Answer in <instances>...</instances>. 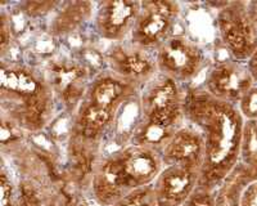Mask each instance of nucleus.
<instances>
[{
    "label": "nucleus",
    "instance_id": "obj_1",
    "mask_svg": "<svg viewBox=\"0 0 257 206\" xmlns=\"http://www.w3.org/2000/svg\"><path fill=\"white\" fill-rule=\"evenodd\" d=\"M184 118L198 128L205 142V157L197 187L215 191L237 166L243 116L233 103L212 97L206 89L184 93Z\"/></svg>",
    "mask_w": 257,
    "mask_h": 206
},
{
    "label": "nucleus",
    "instance_id": "obj_2",
    "mask_svg": "<svg viewBox=\"0 0 257 206\" xmlns=\"http://www.w3.org/2000/svg\"><path fill=\"white\" fill-rule=\"evenodd\" d=\"M56 95L44 74L17 62L2 63L3 116L29 132L44 129L54 115Z\"/></svg>",
    "mask_w": 257,
    "mask_h": 206
},
{
    "label": "nucleus",
    "instance_id": "obj_3",
    "mask_svg": "<svg viewBox=\"0 0 257 206\" xmlns=\"http://www.w3.org/2000/svg\"><path fill=\"white\" fill-rule=\"evenodd\" d=\"M138 86L114 76L112 72L98 75L76 110L72 137L96 144L103 133L116 120L118 111L137 93Z\"/></svg>",
    "mask_w": 257,
    "mask_h": 206
},
{
    "label": "nucleus",
    "instance_id": "obj_4",
    "mask_svg": "<svg viewBox=\"0 0 257 206\" xmlns=\"http://www.w3.org/2000/svg\"><path fill=\"white\" fill-rule=\"evenodd\" d=\"M184 93L179 82L158 72L144 85L141 98L142 119L146 123L178 130L184 118Z\"/></svg>",
    "mask_w": 257,
    "mask_h": 206
},
{
    "label": "nucleus",
    "instance_id": "obj_5",
    "mask_svg": "<svg viewBox=\"0 0 257 206\" xmlns=\"http://www.w3.org/2000/svg\"><path fill=\"white\" fill-rule=\"evenodd\" d=\"M220 38L235 61H248L257 49V25L247 4L225 3L217 15Z\"/></svg>",
    "mask_w": 257,
    "mask_h": 206
},
{
    "label": "nucleus",
    "instance_id": "obj_6",
    "mask_svg": "<svg viewBox=\"0 0 257 206\" xmlns=\"http://www.w3.org/2000/svg\"><path fill=\"white\" fill-rule=\"evenodd\" d=\"M180 7L170 0L142 2L141 15L130 35V43L146 49L157 50L171 35Z\"/></svg>",
    "mask_w": 257,
    "mask_h": 206
},
{
    "label": "nucleus",
    "instance_id": "obj_7",
    "mask_svg": "<svg viewBox=\"0 0 257 206\" xmlns=\"http://www.w3.org/2000/svg\"><path fill=\"white\" fill-rule=\"evenodd\" d=\"M109 72L133 85H146L158 74L157 50L118 43L107 54Z\"/></svg>",
    "mask_w": 257,
    "mask_h": 206
},
{
    "label": "nucleus",
    "instance_id": "obj_8",
    "mask_svg": "<svg viewBox=\"0 0 257 206\" xmlns=\"http://www.w3.org/2000/svg\"><path fill=\"white\" fill-rule=\"evenodd\" d=\"M202 66V50L184 36H170L157 49L158 72L178 82L189 81L196 77Z\"/></svg>",
    "mask_w": 257,
    "mask_h": 206
},
{
    "label": "nucleus",
    "instance_id": "obj_9",
    "mask_svg": "<svg viewBox=\"0 0 257 206\" xmlns=\"http://www.w3.org/2000/svg\"><path fill=\"white\" fill-rule=\"evenodd\" d=\"M45 77L52 86L56 99L67 111H76L90 84L88 70L81 63L71 59L50 61Z\"/></svg>",
    "mask_w": 257,
    "mask_h": 206
},
{
    "label": "nucleus",
    "instance_id": "obj_10",
    "mask_svg": "<svg viewBox=\"0 0 257 206\" xmlns=\"http://www.w3.org/2000/svg\"><path fill=\"white\" fill-rule=\"evenodd\" d=\"M93 193L100 205L112 206L137 189L125 166L120 151L96 162L93 169Z\"/></svg>",
    "mask_w": 257,
    "mask_h": 206
},
{
    "label": "nucleus",
    "instance_id": "obj_11",
    "mask_svg": "<svg viewBox=\"0 0 257 206\" xmlns=\"http://www.w3.org/2000/svg\"><path fill=\"white\" fill-rule=\"evenodd\" d=\"M141 11L142 3L134 0L100 2L94 18L96 33L100 38L121 43L132 35Z\"/></svg>",
    "mask_w": 257,
    "mask_h": 206
},
{
    "label": "nucleus",
    "instance_id": "obj_12",
    "mask_svg": "<svg viewBox=\"0 0 257 206\" xmlns=\"http://www.w3.org/2000/svg\"><path fill=\"white\" fill-rule=\"evenodd\" d=\"M253 84L248 68L237 61L216 63L206 77V90L212 97L224 102H239Z\"/></svg>",
    "mask_w": 257,
    "mask_h": 206
},
{
    "label": "nucleus",
    "instance_id": "obj_13",
    "mask_svg": "<svg viewBox=\"0 0 257 206\" xmlns=\"http://www.w3.org/2000/svg\"><path fill=\"white\" fill-rule=\"evenodd\" d=\"M199 171L183 165L165 166L153 183L158 206H183L197 188Z\"/></svg>",
    "mask_w": 257,
    "mask_h": 206
},
{
    "label": "nucleus",
    "instance_id": "obj_14",
    "mask_svg": "<svg viewBox=\"0 0 257 206\" xmlns=\"http://www.w3.org/2000/svg\"><path fill=\"white\" fill-rule=\"evenodd\" d=\"M161 156L165 166L183 165L201 171L205 157V142L201 133L189 127H181L167 142Z\"/></svg>",
    "mask_w": 257,
    "mask_h": 206
},
{
    "label": "nucleus",
    "instance_id": "obj_15",
    "mask_svg": "<svg viewBox=\"0 0 257 206\" xmlns=\"http://www.w3.org/2000/svg\"><path fill=\"white\" fill-rule=\"evenodd\" d=\"M94 11L91 2H68L62 6L50 24L49 33L54 36H64L75 33L90 20Z\"/></svg>",
    "mask_w": 257,
    "mask_h": 206
},
{
    "label": "nucleus",
    "instance_id": "obj_16",
    "mask_svg": "<svg viewBox=\"0 0 257 206\" xmlns=\"http://www.w3.org/2000/svg\"><path fill=\"white\" fill-rule=\"evenodd\" d=\"M235 169L249 183L257 180V120H247L243 125L239 156Z\"/></svg>",
    "mask_w": 257,
    "mask_h": 206
},
{
    "label": "nucleus",
    "instance_id": "obj_17",
    "mask_svg": "<svg viewBox=\"0 0 257 206\" xmlns=\"http://www.w3.org/2000/svg\"><path fill=\"white\" fill-rule=\"evenodd\" d=\"M248 183L240 171L234 168L226 179L217 187L213 206H239L242 192Z\"/></svg>",
    "mask_w": 257,
    "mask_h": 206
},
{
    "label": "nucleus",
    "instance_id": "obj_18",
    "mask_svg": "<svg viewBox=\"0 0 257 206\" xmlns=\"http://www.w3.org/2000/svg\"><path fill=\"white\" fill-rule=\"evenodd\" d=\"M112 206H158L153 184L134 189Z\"/></svg>",
    "mask_w": 257,
    "mask_h": 206
},
{
    "label": "nucleus",
    "instance_id": "obj_19",
    "mask_svg": "<svg viewBox=\"0 0 257 206\" xmlns=\"http://www.w3.org/2000/svg\"><path fill=\"white\" fill-rule=\"evenodd\" d=\"M239 112L247 120H257V86H252L240 98Z\"/></svg>",
    "mask_w": 257,
    "mask_h": 206
},
{
    "label": "nucleus",
    "instance_id": "obj_20",
    "mask_svg": "<svg viewBox=\"0 0 257 206\" xmlns=\"http://www.w3.org/2000/svg\"><path fill=\"white\" fill-rule=\"evenodd\" d=\"M213 203H215V191L197 187L185 200L183 206H213Z\"/></svg>",
    "mask_w": 257,
    "mask_h": 206
},
{
    "label": "nucleus",
    "instance_id": "obj_21",
    "mask_svg": "<svg viewBox=\"0 0 257 206\" xmlns=\"http://www.w3.org/2000/svg\"><path fill=\"white\" fill-rule=\"evenodd\" d=\"M58 6L57 2H26L22 4V9L30 17H40L47 15Z\"/></svg>",
    "mask_w": 257,
    "mask_h": 206
},
{
    "label": "nucleus",
    "instance_id": "obj_22",
    "mask_svg": "<svg viewBox=\"0 0 257 206\" xmlns=\"http://www.w3.org/2000/svg\"><path fill=\"white\" fill-rule=\"evenodd\" d=\"M2 206H18L15 187L7 175L6 170H2Z\"/></svg>",
    "mask_w": 257,
    "mask_h": 206
},
{
    "label": "nucleus",
    "instance_id": "obj_23",
    "mask_svg": "<svg viewBox=\"0 0 257 206\" xmlns=\"http://www.w3.org/2000/svg\"><path fill=\"white\" fill-rule=\"evenodd\" d=\"M12 41V30H11V24H9L7 13L2 12L0 16V50H2V57L7 54V50L11 47Z\"/></svg>",
    "mask_w": 257,
    "mask_h": 206
},
{
    "label": "nucleus",
    "instance_id": "obj_24",
    "mask_svg": "<svg viewBox=\"0 0 257 206\" xmlns=\"http://www.w3.org/2000/svg\"><path fill=\"white\" fill-rule=\"evenodd\" d=\"M239 206H257V180L245 185L242 192Z\"/></svg>",
    "mask_w": 257,
    "mask_h": 206
},
{
    "label": "nucleus",
    "instance_id": "obj_25",
    "mask_svg": "<svg viewBox=\"0 0 257 206\" xmlns=\"http://www.w3.org/2000/svg\"><path fill=\"white\" fill-rule=\"evenodd\" d=\"M247 68H248L249 74H251L253 81H257V49L254 50V53L252 54L251 58L248 59Z\"/></svg>",
    "mask_w": 257,
    "mask_h": 206
},
{
    "label": "nucleus",
    "instance_id": "obj_26",
    "mask_svg": "<svg viewBox=\"0 0 257 206\" xmlns=\"http://www.w3.org/2000/svg\"><path fill=\"white\" fill-rule=\"evenodd\" d=\"M247 8H248L249 16L252 17L254 24L257 25V2H252V3L247 4Z\"/></svg>",
    "mask_w": 257,
    "mask_h": 206
},
{
    "label": "nucleus",
    "instance_id": "obj_27",
    "mask_svg": "<svg viewBox=\"0 0 257 206\" xmlns=\"http://www.w3.org/2000/svg\"><path fill=\"white\" fill-rule=\"evenodd\" d=\"M61 206H88L85 202H81V201H72V202H66Z\"/></svg>",
    "mask_w": 257,
    "mask_h": 206
}]
</instances>
